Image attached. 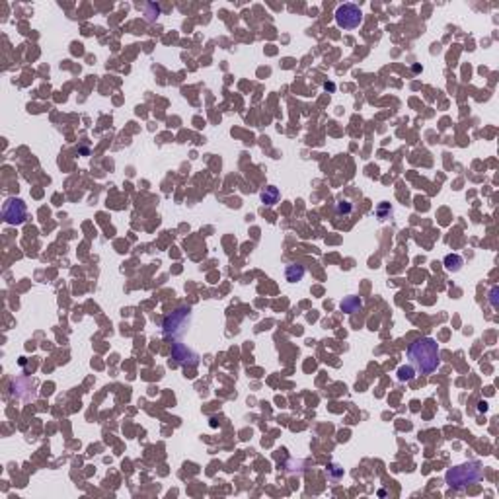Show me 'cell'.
Returning a JSON list of instances; mask_svg holds the SVG:
<instances>
[{
  "label": "cell",
  "mask_w": 499,
  "mask_h": 499,
  "mask_svg": "<svg viewBox=\"0 0 499 499\" xmlns=\"http://www.w3.org/2000/svg\"><path fill=\"white\" fill-rule=\"evenodd\" d=\"M408 359L414 367L421 370L423 374L435 372L441 363V351L433 338H420L410 343L408 347Z\"/></svg>",
  "instance_id": "obj_1"
},
{
  "label": "cell",
  "mask_w": 499,
  "mask_h": 499,
  "mask_svg": "<svg viewBox=\"0 0 499 499\" xmlns=\"http://www.w3.org/2000/svg\"><path fill=\"white\" fill-rule=\"evenodd\" d=\"M482 464L480 462H468L462 466H454L447 472V484L454 490H464L476 484L482 478Z\"/></svg>",
  "instance_id": "obj_2"
},
{
  "label": "cell",
  "mask_w": 499,
  "mask_h": 499,
  "mask_svg": "<svg viewBox=\"0 0 499 499\" xmlns=\"http://www.w3.org/2000/svg\"><path fill=\"white\" fill-rule=\"evenodd\" d=\"M191 320V308L189 306H180L178 310H174L172 314H168L162 322V334L168 340H178L187 332Z\"/></svg>",
  "instance_id": "obj_3"
},
{
  "label": "cell",
  "mask_w": 499,
  "mask_h": 499,
  "mask_svg": "<svg viewBox=\"0 0 499 499\" xmlns=\"http://www.w3.org/2000/svg\"><path fill=\"white\" fill-rule=\"evenodd\" d=\"M363 22V12L357 4H342L336 10V24L343 29H355Z\"/></svg>",
  "instance_id": "obj_4"
},
{
  "label": "cell",
  "mask_w": 499,
  "mask_h": 499,
  "mask_svg": "<svg viewBox=\"0 0 499 499\" xmlns=\"http://www.w3.org/2000/svg\"><path fill=\"white\" fill-rule=\"evenodd\" d=\"M26 214H27L26 203H24L22 199L12 197V199H8V201L4 203L2 216H4V220H6L8 224H22V222L26 220Z\"/></svg>",
  "instance_id": "obj_5"
},
{
  "label": "cell",
  "mask_w": 499,
  "mask_h": 499,
  "mask_svg": "<svg viewBox=\"0 0 499 499\" xmlns=\"http://www.w3.org/2000/svg\"><path fill=\"white\" fill-rule=\"evenodd\" d=\"M172 357L180 363V365H185V367H195L199 363V357L187 347L184 343H174L172 347Z\"/></svg>",
  "instance_id": "obj_6"
},
{
  "label": "cell",
  "mask_w": 499,
  "mask_h": 499,
  "mask_svg": "<svg viewBox=\"0 0 499 499\" xmlns=\"http://www.w3.org/2000/svg\"><path fill=\"white\" fill-rule=\"evenodd\" d=\"M342 310L343 312H347V314H355V312H359L361 308H363V302H361V298L359 296H345L342 300Z\"/></svg>",
  "instance_id": "obj_7"
},
{
  "label": "cell",
  "mask_w": 499,
  "mask_h": 499,
  "mask_svg": "<svg viewBox=\"0 0 499 499\" xmlns=\"http://www.w3.org/2000/svg\"><path fill=\"white\" fill-rule=\"evenodd\" d=\"M304 273H306V269H304V265H300V263H290L289 267H287V271H285L287 281H290V283L300 281V279L304 277Z\"/></svg>",
  "instance_id": "obj_8"
},
{
  "label": "cell",
  "mask_w": 499,
  "mask_h": 499,
  "mask_svg": "<svg viewBox=\"0 0 499 499\" xmlns=\"http://www.w3.org/2000/svg\"><path fill=\"white\" fill-rule=\"evenodd\" d=\"M260 197H262L263 205L271 207V205H275V203L279 201V189L273 187V185H269V187H265L262 193H260Z\"/></svg>",
  "instance_id": "obj_9"
},
{
  "label": "cell",
  "mask_w": 499,
  "mask_h": 499,
  "mask_svg": "<svg viewBox=\"0 0 499 499\" xmlns=\"http://www.w3.org/2000/svg\"><path fill=\"white\" fill-rule=\"evenodd\" d=\"M462 267V258L460 256H447L445 258V269L447 271H458Z\"/></svg>",
  "instance_id": "obj_10"
},
{
  "label": "cell",
  "mask_w": 499,
  "mask_h": 499,
  "mask_svg": "<svg viewBox=\"0 0 499 499\" xmlns=\"http://www.w3.org/2000/svg\"><path fill=\"white\" fill-rule=\"evenodd\" d=\"M416 376V370L412 367H400L398 368V378L402 380V382H406V380H412Z\"/></svg>",
  "instance_id": "obj_11"
},
{
  "label": "cell",
  "mask_w": 499,
  "mask_h": 499,
  "mask_svg": "<svg viewBox=\"0 0 499 499\" xmlns=\"http://www.w3.org/2000/svg\"><path fill=\"white\" fill-rule=\"evenodd\" d=\"M351 211H353V205H351L349 201H343L342 199V201L336 203V213H338V214H349Z\"/></svg>",
  "instance_id": "obj_12"
},
{
  "label": "cell",
  "mask_w": 499,
  "mask_h": 499,
  "mask_svg": "<svg viewBox=\"0 0 499 499\" xmlns=\"http://www.w3.org/2000/svg\"><path fill=\"white\" fill-rule=\"evenodd\" d=\"M388 213H392V209H390V205H388V203H380V205H378L376 214H378V218H380V220H384Z\"/></svg>",
  "instance_id": "obj_13"
},
{
  "label": "cell",
  "mask_w": 499,
  "mask_h": 499,
  "mask_svg": "<svg viewBox=\"0 0 499 499\" xmlns=\"http://www.w3.org/2000/svg\"><path fill=\"white\" fill-rule=\"evenodd\" d=\"M496 294H498V289H492V304H494V306H498V302H496Z\"/></svg>",
  "instance_id": "obj_14"
}]
</instances>
